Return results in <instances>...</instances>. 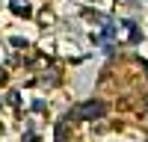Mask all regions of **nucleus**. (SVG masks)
I'll return each mask as SVG.
<instances>
[{
    "label": "nucleus",
    "instance_id": "f257e3e1",
    "mask_svg": "<svg viewBox=\"0 0 148 142\" xmlns=\"http://www.w3.org/2000/svg\"><path fill=\"white\" fill-rule=\"evenodd\" d=\"M107 113V104L104 101H83V104H77L71 110V115L74 118H80V122H92V118H101Z\"/></svg>",
    "mask_w": 148,
    "mask_h": 142
},
{
    "label": "nucleus",
    "instance_id": "f03ea898",
    "mask_svg": "<svg viewBox=\"0 0 148 142\" xmlns=\"http://www.w3.org/2000/svg\"><path fill=\"white\" fill-rule=\"evenodd\" d=\"M9 9L15 12V15H21V18H30V15H33V9H30V3H27V0H12V3H9Z\"/></svg>",
    "mask_w": 148,
    "mask_h": 142
},
{
    "label": "nucleus",
    "instance_id": "7ed1b4c3",
    "mask_svg": "<svg viewBox=\"0 0 148 142\" xmlns=\"http://www.w3.org/2000/svg\"><path fill=\"white\" fill-rule=\"evenodd\" d=\"M145 110H148V95H145Z\"/></svg>",
    "mask_w": 148,
    "mask_h": 142
}]
</instances>
